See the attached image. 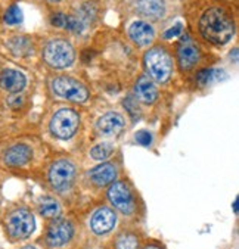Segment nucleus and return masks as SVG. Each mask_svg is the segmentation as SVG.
Segmentation results:
<instances>
[{
	"mask_svg": "<svg viewBox=\"0 0 239 249\" xmlns=\"http://www.w3.org/2000/svg\"><path fill=\"white\" fill-rule=\"evenodd\" d=\"M200 33L207 41L216 46H224L235 34V24L227 11L213 6L202 14L200 19Z\"/></svg>",
	"mask_w": 239,
	"mask_h": 249,
	"instance_id": "obj_1",
	"label": "nucleus"
},
{
	"mask_svg": "<svg viewBox=\"0 0 239 249\" xmlns=\"http://www.w3.org/2000/svg\"><path fill=\"white\" fill-rule=\"evenodd\" d=\"M3 227L6 236L12 242H21L28 239L36 230V220L33 213L25 207H17L6 213L3 218Z\"/></svg>",
	"mask_w": 239,
	"mask_h": 249,
	"instance_id": "obj_2",
	"label": "nucleus"
},
{
	"mask_svg": "<svg viewBox=\"0 0 239 249\" xmlns=\"http://www.w3.org/2000/svg\"><path fill=\"white\" fill-rule=\"evenodd\" d=\"M107 196L111 204V208L115 213H120L126 217L136 214L137 197L130 183L124 180H115L112 184H110Z\"/></svg>",
	"mask_w": 239,
	"mask_h": 249,
	"instance_id": "obj_3",
	"label": "nucleus"
},
{
	"mask_svg": "<svg viewBox=\"0 0 239 249\" xmlns=\"http://www.w3.org/2000/svg\"><path fill=\"white\" fill-rule=\"evenodd\" d=\"M77 178V168L68 160L55 161L47 171V183L56 193H67L73 189Z\"/></svg>",
	"mask_w": 239,
	"mask_h": 249,
	"instance_id": "obj_4",
	"label": "nucleus"
},
{
	"mask_svg": "<svg viewBox=\"0 0 239 249\" xmlns=\"http://www.w3.org/2000/svg\"><path fill=\"white\" fill-rule=\"evenodd\" d=\"M43 59L46 64L55 68V70H64L73 65L75 59V52L74 47L71 46L70 41L58 38L52 40L46 44L43 51Z\"/></svg>",
	"mask_w": 239,
	"mask_h": 249,
	"instance_id": "obj_5",
	"label": "nucleus"
},
{
	"mask_svg": "<svg viewBox=\"0 0 239 249\" xmlns=\"http://www.w3.org/2000/svg\"><path fill=\"white\" fill-rule=\"evenodd\" d=\"M145 67L152 80L165 83L173 72V59L164 47H154L145 55Z\"/></svg>",
	"mask_w": 239,
	"mask_h": 249,
	"instance_id": "obj_6",
	"label": "nucleus"
},
{
	"mask_svg": "<svg viewBox=\"0 0 239 249\" xmlns=\"http://www.w3.org/2000/svg\"><path fill=\"white\" fill-rule=\"evenodd\" d=\"M75 234V227L71 220L64 217H56L51 220L49 226L46 227L44 243L51 249L64 248L68 245Z\"/></svg>",
	"mask_w": 239,
	"mask_h": 249,
	"instance_id": "obj_7",
	"label": "nucleus"
},
{
	"mask_svg": "<svg viewBox=\"0 0 239 249\" xmlns=\"http://www.w3.org/2000/svg\"><path fill=\"white\" fill-rule=\"evenodd\" d=\"M52 89L58 96L71 102L84 104L89 99V90L86 89V86L81 84L78 80L67 77V75L56 77L52 81Z\"/></svg>",
	"mask_w": 239,
	"mask_h": 249,
	"instance_id": "obj_8",
	"label": "nucleus"
},
{
	"mask_svg": "<svg viewBox=\"0 0 239 249\" xmlns=\"http://www.w3.org/2000/svg\"><path fill=\"white\" fill-rule=\"evenodd\" d=\"M80 124L78 114L74 109L64 108L58 111L51 121V131L55 137L67 140L74 136Z\"/></svg>",
	"mask_w": 239,
	"mask_h": 249,
	"instance_id": "obj_9",
	"label": "nucleus"
},
{
	"mask_svg": "<svg viewBox=\"0 0 239 249\" xmlns=\"http://www.w3.org/2000/svg\"><path fill=\"white\" fill-rule=\"evenodd\" d=\"M117 226V213L107 205H101L90 214L89 227L94 236H107Z\"/></svg>",
	"mask_w": 239,
	"mask_h": 249,
	"instance_id": "obj_10",
	"label": "nucleus"
},
{
	"mask_svg": "<svg viewBox=\"0 0 239 249\" xmlns=\"http://www.w3.org/2000/svg\"><path fill=\"white\" fill-rule=\"evenodd\" d=\"M117 176H118V168L112 162L99 164L98 167L92 168L87 173V178H89L90 184L93 187H98V189H102V187L112 184L117 180Z\"/></svg>",
	"mask_w": 239,
	"mask_h": 249,
	"instance_id": "obj_11",
	"label": "nucleus"
},
{
	"mask_svg": "<svg viewBox=\"0 0 239 249\" xmlns=\"http://www.w3.org/2000/svg\"><path fill=\"white\" fill-rule=\"evenodd\" d=\"M200 58H201V52L192 40L184 38V41L179 44L177 61L182 71H190L200 62Z\"/></svg>",
	"mask_w": 239,
	"mask_h": 249,
	"instance_id": "obj_12",
	"label": "nucleus"
},
{
	"mask_svg": "<svg viewBox=\"0 0 239 249\" xmlns=\"http://www.w3.org/2000/svg\"><path fill=\"white\" fill-rule=\"evenodd\" d=\"M33 160V151L27 144H15L9 147L3 155V161L8 167L21 168Z\"/></svg>",
	"mask_w": 239,
	"mask_h": 249,
	"instance_id": "obj_13",
	"label": "nucleus"
},
{
	"mask_svg": "<svg viewBox=\"0 0 239 249\" xmlns=\"http://www.w3.org/2000/svg\"><path fill=\"white\" fill-rule=\"evenodd\" d=\"M129 36L137 46L143 47L149 46L154 41L155 31L154 27L147 21H134L129 28Z\"/></svg>",
	"mask_w": 239,
	"mask_h": 249,
	"instance_id": "obj_14",
	"label": "nucleus"
},
{
	"mask_svg": "<svg viewBox=\"0 0 239 249\" xmlns=\"http://www.w3.org/2000/svg\"><path fill=\"white\" fill-rule=\"evenodd\" d=\"M134 93L139 101L143 104H154L158 97V89L155 81L147 75H143L137 80L134 86Z\"/></svg>",
	"mask_w": 239,
	"mask_h": 249,
	"instance_id": "obj_15",
	"label": "nucleus"
},
{
	"mask_svg": "<svg viewBox=\"0 0 239 249\" xmlns=\"http://www.w3.org/2000/svg\"><path fill=\"white\" fill-rule=\"evenodd\" d=\"M136 11L148 19H161L165 14L164 0H136Z\"/></svg>",
	"mask_w": 239,
	"mask_h": 249,
	"instance_id": "obj_16",
	"label": "nucleus"
},
{
	"mask_svg": "<svg viewBox=\"0 0 239 249\" xmlns=\"http://www.w3.org/2000/svg\"><path fill=\"white\" fill-rule=\"evenodd\" d=\"M27 84V78L17 70H5L0 74V87L9 93H19Z\"/></svg>",
	"mask_w": 239,
	"mask_h": 249,
	"instance_id": "obj_17",
	"label": "nucleus"
},
{
	"mask_svg": "<svg viewBox=\"0 0 239 249\" xmlns=\"http://www.w3.org/2000/svg\"><path fill=\"white\" fill-rule=\"evenodd\" d=\"M124 128V118L117 112H108L98 121V130L105 136H117Z\"/></svg>",
	"mask_w": 239,
	"mask_h": 249,
	"instance_id": "obj_18",
	"label": "nucleus"
},
{
	"mask_svg": "<svg viewBox=\"0 0 239 249\" xmlns=\"http://www.w3.org/2000/svg\"><path fill=\"white\" fill-rule=\"evenodd\" d=\"M37 208L41 217L47 220H54L56 217H61V204L52 196H41L37 201Z\"/></svg>",
	"mask_w": 239,
	"mask_h": 249,
	"instance_id": "obj_19",
	"label": "nucleus"
},
{
	"mask_svg": "<svg viewBox=\"0 0 239 249\" xmlns=\"http://www.w3.org/2000/svg\"><path fill=\"white\" fill-rule=\"evenodd\" d=\"M142 242L137 233L131 230L121 231L114 242V249H140Z\"/></svg>",
	"mask_w": 239,
	"mask_h": 249,
	"instance_id": "obj_20",
	"label": "nucleus"
},
{
	"mask_svg": "<svg viewBox=\"0 0 239 249\" xmlns=\"http://www.w3.org/2000/svg\"><path fill=\"white\" fill-rule=\"evenodd\" d=\"M112 154H114V144L110 143V142H102V143L96 144L92 149V152H90L92 158L96 160V161H105Z\"/></svg>",
	"mask_w": 239,
	"mask_h": 249,
	"instance_id": "obj_21",
	"label": "nucleus"
},
{
	"mask_svg": "<svg viewBox=\"0 0 239 249\" xmlns=\"http://www.w3.org/2000/svg\"><path fill=\"white\" fill-rule=\"evenodd\" d=\"M65 30H68L70 33H74V34H81L86 31L87 25L75 15H67V19H65V25H64Z\"/></svg>",
	"mask_w": 239,
	"mask_h": 249,
	"instance_id": "obj_22",
	"label": "nucleus"
},
{
	"mask_svg": "<svg viewBox=\"0 0 239 249\" xmlns=\"http://www.w3.org/2000/svg\"><path fill=\"white\" fill-rule=\"evenodd\" d=\"M9 46L14 53L22 55V56L30 53V49H31V43L25 37H15L14 40L9 41Z\"/></svg>",
	"mask_w": 239,
	"mask_h": 249,
	"instance_id": "obj_23",
	"label": "nucleus"
},
{
	"mask_svg": "<svg viewBox=\"0 0 239 249\" xmlns=\"http://www.w3.org/2000/svg\"><path fill=\"white\" fill-rule=\"evenodd\" d=\"M220 74H223V72H221V71H216V70H202V71L198 72L197 81H198L200 86H207V84H210L211 81L219 80Z\"/></svg>",
	"mask_w": 239,
	"mask_h": 249,
	"instance_id": "obj_24",
	"label": "nucleus"
},
{
	"mask_svg": "<svg viewBox=\"0 0 239 249\" xmlns=\"http://www.w3.org/2000/svg\"><path fill=\"white\" fill-rule=\"evenodd\" d=\"M5 22L9 25H17L22 22V12L17 5H12L5 14Z\"/></svg>",
	"mask_w": 239,
	"mask_h": 249,
	"instance_id": "obj_25",
	"label": "nucleus"
},
{
	"mask_svg": "<svg viewBox=\"0 0 239 249\" xmlns=\"http://www.w3.org/2000/svg\"><path fill=\"white\" fill-rule=\"evenodd\" d=\"M136 142L142 146H149L152 143V136L147 130H140L136 133Z\"/></svg>",
	"mask_w": 239,
	"mask_h": 249,
	"instance_id": "obj_26",
	"label": "nucleus"
},
{
	"mask_svg": "<svg viewBox=\"0 0 239 249\" xmlns=\"http://www.w3.org/2000/svg\"><path fill=\"white\" fill-rule=\"evenodd\" d=\"M182 31H183V24H182V22H177V24H174L171 28H168V30L164 33V38H174V37L180 36Z\"/></svg>",
	"mask_w": 239,
	"mask_h": 249,
	"instance_id": "obj_27",
	"label": "nucleus"
},
{
	"mask_svg": "<svg viewBox=\"0 0 239 249\" xmlns=\"http://www.w3.org/2000/svg\"><path fill=\"white\" fill-rule=\"evenodd\" d=\"M65 19H67V15L62 14V12H58V14H55V15L52 17L51 22H52V25H55V27H58V28H64Z\"/></svg>",
	"mask_w": 239,
	"mask_h": 249,
	"instance_id": "obj_28",
	"label": "nucleus"
},
{
	"mask_svg": "<svg viewBox=\"0 0 239 249\" xmlns=\"http://www.w3.org/2000/svg\"><path fill=\"white\" fill-rule=\"evenodd\" d=\"M143 249H163V246H160V245H157V243H148Z\"/></svg>",
	"mask_w": 239,
	"mask_h": 249,
	"instance_id": "obj_29",
	"label": "nucleus"
},
{
	"mask_svg": "<svg viewBox=\"0 0 239 249\" xmlns=\"http://www.w3.org/2000/svg\"><path fill=\"white\" fill-rule=\"evenodd\" d=\"M238 202H239V199L236 197V199H235V202H233V211H235V213H238Z\"/></svg>",
	"mask_w": 239,
	"mask_h": 249,
	"instance_id": "obj_30",
	"label": "nucleus"
},
{
	"mask_svg": "<svg viewBox=\"0 0 239 249\" xmlns=\"http://www.w3.org/2000/svg\"><path fill=\"white\" fill-rule=\"evenodd\" d=\"M19 249H37V248H36V246H33V245H27V246L19 248Z\"/></svg>",
	"mask_w": 239,
	"mask_h": 249,
	"instance_id": "obj_31",
	"label": "nucleus"
},
{
	"mask_svg": "<svg viewBox=\"0 0 239 249\" xmlns=\"http://www.w3.org/2000/svg\"><path fill=\"white\" fill-rule=\"evenodd\" d=\"M52 2H61V0H52Z\"/></svg>",
	"mask_w": 239,
	"mask_h": 249,
	"instance_id": "obj_32",
	"label": "nucleus"
}]
</instances>
